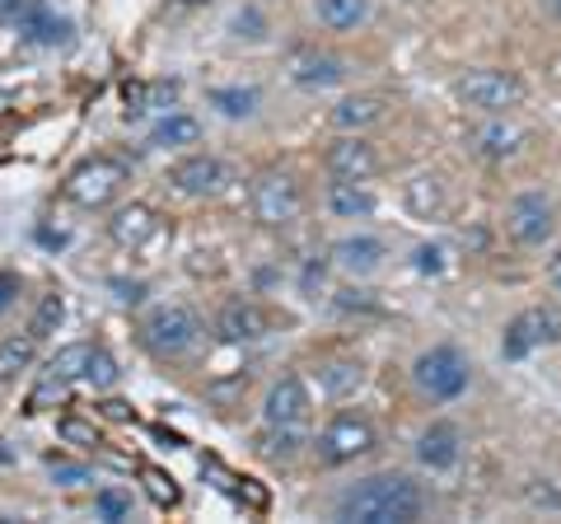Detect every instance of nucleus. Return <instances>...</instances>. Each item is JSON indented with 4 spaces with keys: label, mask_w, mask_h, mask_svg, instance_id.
Returning a JSON list of instances; mask_svg holds the SVG:
<instances>
[{
    "label": "nucleus",
    "mask_w": 561,
    "mask_h": 524,
    "mask_svg": "<svg viewBox=\"0 0 561 524\" xmlns=\"http://www.w3.org/2000/svg\"><path fill=\"white\" fill-rule=\"evenodd\" d=\"M426 515V492L408 474H375L337 497V520L346 524H412Z\"/></svg>",
    "instance_id": "obj_1"
},
{
    "label": "nucleus",
    "mask_w": 561,
    "mask_h": 524,
    "mask_svg": "<svg viewBox=\"0 0 561 524\" xmlns=\"http://www.w3.org/2000/svg\"><path fill=\"white\" fill-rule=\"evenodd\" d=\"M249 206H253V220L267 225V230H286V225L300 220L305 212V192L300 179L290 169H262L253 187H249Z\"/></svg>",
    "instance_id": "obj_2"
},
{
    "label": "nucleus",
    "mask_w": 561,
    "mask_h": 524,
    "mask_svg": "<svg viewBox=\"0 0 561 524\" xmlns=\"http://www.w3.org/2000/svg\"><path fill=\"white\" fill-rule=\"evenodd\" d=\"M140 342L160 361H179L202 342V319L187 305H160L140 319Z\"/></svg>",
    "instance_id": "obj_3"
},
{
    "label": "nucleus",
    "mask_w": 561,
    "mask_h": 524,
    "mask_svg": "<svg viewBox=\"0 0 561 524\" xmlns=\"http://www.w3.org/2000/svg\"><path fill=\"white\" fill-rule=\"evenodd\" d=\"M122 187H127V164L113 160V155H94V160H84L80 169L66 173L61 197L70 206H80V212H99V206H108Z\"/></svg>",
    "instance_id": "obj_4"
},
{
    "label": "nucleus",
    "mask_w": 561,
    "mask_h": 524,
    "mask_svg": "<svg viewBox=\"0 0 561 524\" xmlns=\"http://www.w3.org/2000/svg\"><path fill=\"white\" fill-rule=\"evenodd\" d=\"M412 379H416L421 394L435 398V403H454V398L468 389L472 365H468V356L459 352V346H431L426 356H416Z\"/></svg>",
    "instance_id": "obj_5"
},
{
    "label": "nucleus",
    "mask_w": 561,
    "mask_h": 524,
    "mask_svg": "<svg viewBox=\"0 0 561 524\" xmlns=\"http://www.w3.org/2000/svg\"><path fill=\"white\" fill-rule=\"evenodd\" d=\"M463 109H478L486 117H501L511 113L515 103L524 99V80L515 71H468L459 84H454Z\"/></svg>",
    "instance_id": "obj_6"
},
{
    "label": "nucleus",
    "mask_w": 561,
    "mask_h": 524,
    "mask_svg": "<svg viewBox=\"0 0 561 524\" xmlns=\"http://www.w3.org/2000/svg\"><path fill=\"white\" fill-rule=\"evenodd\" d=\"M375 449V426L370 417H356V412H337L332 422L319 431V459L323 464H351L360 454Z\"/></svg>",
    "instance_id": "obj_7"
},
{
    "label": "nucleus",
    "mask_w": 561,
    "mask_h": 524,
    "mask_svg": "<svg viewBox=\"0 0 561 524\" xmlns=\"http://www.w3.org/2000/svg\"><path fill=\"white\" fill-rule=\"evenodd\" d=\"M557 333H561V319H557V314L542 309V305H534V309H524V314H515V319H511L501 352H505V361H524V356H534L538 346H552Z\"/></svg>",
    "instance_id": "obj_8"
},
{
    "label": "nucleus",
    "mask_w": 561,
    "mask_h": 524,
    "mask_svg": "<svg viewBox=\"0 0 561 524\" xmlns=\"http://www.w3.org/2000/svg\"><path fill=\"white\" fill-rule=\"evenodd\" d=\"M505 230H511L519 243H529V249L548 243L552 230H557L552 197H542V192H519V197L511 202V212H505Z\"/></svg>",
    "instance_id": "obj_9"
},
{
    "label": "nucleus",
    "mask_w": 561,
    "mask_h": 524,
    "mask_svg": "<svg viewBox=\"0 0 561 524\" xmlns=\"http://www.w3.org/2000/svg\"><path fill=\"white\" fill-rule=\"evenodd\" d=\"M323 164H328L332 179H370V173H379V155L360 132H342L337 141L328 146Z\"/></svg>",
    "instance_id": "obj_10"
},
{
    "label": "nucleus",
    "mask_w": 561,
    "mask_h": 524,
    "mask_svg": "<svg viewBox=\"0 0 561 524\" xmlns=\"http://www.w3.org/2000/svg\"><path fill=\"white\" fill-rule=\"evenodd\" d=\"M225 179H230V169H225L216 155H187V160L169 169V183L179 187L183 197H216Z\"/></svg>",
    "instance_id": "obj_11"
},
{
    "label": "nucleus",
    "mask_w": 561,
    "mask_h": 524,
    "mask_svg": "<svg viewBox=\"0 0 561 524\" xmlns=\"http://www.w3.org/2000/svg\"><path fill=\"white\" fill-rule=\"evenodd\" d=\"M262 422L267 426H305L309 422V389L300 375H286L272 384L267 403H262Z\"/></svg>",
    "instance_id": "obj_12"
},
{
    "label": "nucleus",
    "mask_w": 561,
    "mask_h": 524,
    "mask_svg": "<svg viewBox=\"0 0 561 524\" xmlns=\"http://www.w3.org/2000/svg\"><path fill=\"white\" fill-rule=\"evenodd\" d=\"M290 80L300 90H332V84L346 80V61L319 47H300V52H290Z\"/></svg>",
    "instance_id": "obj_13"
},
{
    "label": "nucleus",
    "mask_w": 561,
    "mask_h": 524,
    "mask_svg": "<svg viewBox=\"0 0 561 524\" xmlns=\"http://www.w3.org/2000/svg\"><path fill=\"white\" fill-rule=\"evenodd\" d=\"M160 235V216L150 212L146 202H127V206H117V212L108 216V239L117 243V249H146V243Z\"/></svg>",
    "instance_id": "obj_14"
},
{
    "label": "nucleus",
    "mask_w": 561,
    "mask_h": 524,
    "mask_svg": "<svg viewBox=\"0 0 561 524\" xmlns=\"http://www.w3.org/2000/svg\"><path fill=\"white\" fill-rule=\"evenodd\" d=\"M416 459L426 464L431 474H449V468L463 459V431L454 422H431L416 441Z\"/></svg>",
    "instance_id": "obj_15"
},
{
    "label": "nucleus",
    "mask_w": 561,
    "mask_h": 524,
    "mask_svg": "<svg viewBox=\"0 0 561 524\" xmlns=\"http://www.w3.org/2000/svg\"><path fill=\"white\" fill-rule=\"evenodd\" d=\"M216 333L225 342H257V338H267L272 333V319H267V309L253 305V300H230L220 314H216Z\"/></svg>",
    "instance_id": "obj_16"
},
{
    "label": "nucleus",
    "mask_w": 561,
    "mask_h": 524,
    "mask_svg": "<svg viewBox=\"0 0 561 524\" xmlns=\"http://www.w3.org/2000/svg\"><path fill=\"white\" fill-rule=\"evenodd\" d=\"M468 146H472V155H482V160H511V155H519V146H524V132L511 127V122H501V117H491L482 127L468 132Z\"/></svg>",
    "instance_id": "obj_17"
},
{
    "label": "nucleus",
    "mask_w": 561,
    "mask_h": 524,
    "mask_svg": "<svg viewBox=\"0 0 561 524\" xmlns=\"http://www.w3.org/2000/svg\"><path fill=\"white\" fill-rule=\"evenodd\" d=\"M127 99V117H146V113H169L179 103V80H136L122 90Z\"/></svg>",
    "instance_id": "obj_18"
},
{
    "label": "nucleus",
    "mask_w": 561,
    "mask_h": 524,
    "mask_svg": "<svg viewBox=\"0 0 561 524\" xmlns=\"http://www.w3.org/2000/svg\"><path fill=\"white\" fill-rule=\"evenodd\" d=\"M328 212L337 220H365L375 216V192L365 187V179H337L328 187Z\"/></svg>",
    "instance_id": "obj_19"
},
{
    "label": "nucleus",
    "mask_w": 561,
    "mask_h": 524,
    "mask_svg": "<svg viewBox=\"0 0 561 524\" xmlns=\"http://www.w3.org/2000/svg\"><path fill=\"white\" fill-rule=\"evenodd\" d=\"M332 262H337L342 272H351V276H365V272H375L379 262H383V243L375 235L337 239V243H332Z\"/></svg>",
    "instance_id": "obj_20"
},
{
    "label": "nucleus",
    "mask_w": 561,
    "mask_h": 524,
    "mask_svg": "<svg viewBox=\"0 0 561 524\" xmlns=\"http://www.w3.org/2000/svg\"><path fill=\"white\" fill-rule=\"evenodd\" d=\"M375 122H383V99L379 94H351L332 109V127L337 132H365V127H375Z\"/></svg>",
    "instance_id": "obj_21"
},
{
    "label": "nucleus",
    "mask_w": 561,
    "mask_h": 524,
    "mask_svg": "<svg viewBox=\"0 0 561 524\" xmlns=\"http://www.w3.org/2000/svg\"><path fill=\"white\" fill-rule=\"evenodd\" d=\"M313 14L319 24L332 33H351L370 20V0H313Z\"/></svg>",
    "instance_id": "obj_22"
},
{
    "label": "nucleus",
    "mask_w": 561,
    "mask_h": 524,
    "mask_svg": "<svg viewBox=\"0 0 561 524\" xmlns=\"http://www.w3.org/2000/svg\"><path fill=\"white\" fill-rule=\"evenodd\" d=\"M20 33H24L28 43H38V47H61V43H70V24H66V20H51V10L43 5V0H33V10L24 14Z\"/></svg>",
    "instance_id": "obj_23"
},
{
    "label": "nucleus",
    "mask_w": 561,
    "mask_h": 524,
    "mask_svg": "<svg viewBox=\"0 0 561 524\" xmlns=\"http://www.w3.org/2000/svg\"><path fill=\"white\" fill-rule=\"evenodd\" d=\"M197 141H202V122L187 117V113H169L160 127L150 132L154 150H179V146H197Z\"/></svg>",
    "instance_id": "obj_24"
},
{
    "label": "nucleus",
    "mask_w": 561,
    "mask_h": 524,
    "mask_svg": "<svg viewBox=\"0 0 561 524\" xmlns=\"http://www.w3.org/2000/svg\"><path fill=\"white\" fill-rule=\"evenodd\" d=\"M402 197H408V212H412V216L431 220V216L445 206V183H440V173H416Z\"/></svg>",
    "instance_id": "obj_25"
},
{
    "label": "nucleus",
    "mask_w": 561,
    "mask_h": 524,
    "mask_svg": "<svg viewBox=\"0 0 561 524\" xmlns=\"http://www.w3.org/2000/svg\"><path fill=\"white\" fill-rule=\"evenodd\" d=\"M319 384H323V394H332V398H351L365 384V365L351 361V356H337V361H328L319 371Z\"/></svg>",
    "instance_id": "obj_26"
},
{
    "label": "nucleus",
    "mask_w": 561,
    "mask_h": 524,
    "mask_svg": "<svg viewBox=\"0 0 561 524\" xmlns=\"http://www.w3.org/2000/svg\"><path fill=\"white\" fill-rule=\"evenodd\" d=\"M33 356H38V338H33V333L0 342V384H5V379H20L28 365H33Z\"/></svg>",
    "instance_id": "obj_27"
},
{
    "label": "nucleus",
    "mask_w": 561,
    "mask_h": 524,
    "mask_svg": "<svg viewBox=\"0 0 561 524\" xmlns=\"http://www.w3.org/2000/svg\"><path fill=\"white\" fill-rule=\"evenodd\" d=\"M210 109H220L225 117H253L257 90L253 84H220V90H210Z\"/></svg>",
    "instance_id": "obj_28"
},
{
    "label": "nucleus",
    "mask_w": 561,
    "mask_h": 524,
    "mask_svg": "<svg viewBox=\"0 0 561 524\" xmlns=\"http://www.w3.org/2000/svg\"><path fill=\"white\" fill-rule=\"evenodd\" d=\"M90 352H94V342L61 346V352L47 361V375H51V379H61V384H70V379H84V371H90Z\"/></svg>",
    "instance_id": "obj_29"
},
{
    "label": "nucleus",
    "mask_w": 561,
    "mask_h": 524,
    "mask_svg": "<svg viewBox=\"0 0 561 524\" xmlns=\"http://www.w3.org/2000/svg\"><path fill=\"white\" fill-rule=\"evenodd\" d=\"M61 319H66V300H61L57 291H51V295H43V300H38V314H33L28 333L43 342L47 333H57V328H61Z\"/></svg>",
    "instance_id": "obj_30"
},
{
    "label": "nucleus",
    "mask_w": 561,
    "mask_h": 524,
    "mask_svg": "<svg viewBox=\"0 0 561 524\" xmlns=\"http://www.w3.org/2000/svg\"><path fill=\"white\" fill-rule=\"evenodd\" d=\"M300 445H305V426H267V435H262V454H272V459H290Z\"/></svg>",
    "instance_id": "obj_31"
},
{
    "label": "nucleus",
    "mask_w": 561,
    "mask_h": 524,
    "mask_svg": "<svg viewBox=\"0 0 561 524\" xmlns=\"http://www.w3.org/2000/svg\"><path fill=\"white\" fill-rule=\"evenodd\" d=\"M94 515H99V520H108V524L131 520V497L122 492V487H103V492L94 497Z\"/></svg>",
    "instance_id": "obj_32"
},
{
    "label": "nucleus",
    "mask_w": 561,
    "mask_h": 524,
    "mask_svg": "<svg viewBox=\"0 0 561 524\" xmlns=\"http://www.w3.org/2000/svg\"><path fill=\"white\" fill-rule=\"evenodd\" d=\"M84 384H94V389H113V384H117V361L103 352V346H94V352H90V371H84Z\"/></svg>",
    "instance_id": "obj_33"
},
{
    "label": "nucleus",
    "mask_w": 561,
    "mask_h": 524,
    "mask_svg": "<svg viewBox=\"0 0 561 524\" xmlns=\"http://www.w3.org/2000/svg\"><path fill=\"white\" fill-rule=\"evenodd\" d=\"M47 474L57 478L61 487H80V482H90V468H84V464H70V459H51V464H47Z\"/></svg>",
    "instance_id": "obj_34"
},
{
    "label": "nucleus",
    "mask_w": 561,
    "mask_h": 524,
    "mask_svg": "<svg viewBox=\"0 0 561 524\" xmlns=\"http://www.w3.org/2000/svg\"><path fill=\"white\" fill-rule=\"evenodd\" d=\"M524 497H529V505H542V511H561V492H557V487H552L548 478H534V482H529V492H524Z\"/></svg>",
    "instance_id": "obj_35"
},
{
    "label": "nucleus",
    "mask_w": 561,
    "mask_h": 524,
    "mask_svg": "<svg viewBox=\"0 0 561 524\" xmlns=\"http://www.w3.org/2000/svg\"><path fill=\"white\" fill-rule=\"evenodd\" d=\"M146 487H150V497L160 501V505H173V501H179V487H173V478H164L160 468H146Z\"/></svg>",
    "instance_id": "obj_36"
},
{
    "label": "nucleus",
    "mask_w": 561,
    "mask_h": 524,
    "mask_svg": "<svg viewBox=\"0 0 561 524\" xmlns=\"http://www.w3.org/2000/svg\"><path fill=\"white\" fill-rule=\"evenodd\" d=\"M61 441H70V445H99V431L90 422H76V417H66V422H61Z\"/></svg>",
    "instance_id": "obj_37"
},
{
    "label": "nucleus",
    "mask_w": 561,
    "mask_h": 524,
    "mask_svg": "<svg viewBox=\"0 0 561 524\" xmlns=\"http://www.w3.org/2000/svg\"><path fill=\"white\" fill-rule=\"evenodd\" d=\"M28 10H33V0H0V24H5V29H20Z\"/></svg>",
    "instance_id": "obj_38"
},
{
    "label": "nucleus",
    "mask_w": 561,
    "mask_h": 524,
    "mask_svg": "<svg viewBox=\"0 0 561 524\" xmlns=\"http://www.w3.org/2000/svg\"><path fill=\"white\" fill-rule=\"evenodd\" d=\"M440 258H445L440 249H431V243H421V249H416V272H440V267H445Z\"/></svg>",
    "instance_id": "obj_39"
},
{
    "label": "nucleus",
    "mask_w": 561,
    "mask_h": 524,
    "mask_svg": "<svg viewBox=\"0 0 561 524\" xmlns=\"http://www.w3.org/2000/svg\"><path fill=\"white\" fill-rule=\"evenodd\" d=\"M14 295H20V276H14V272H0V309H10Z\"/></svg>",
    "instance_id": "obj_40"
},
{
    "label": "nucleus",
    "mask_w": 561,
    "mask_h": 524,
    "mask_svg": "<svg viewBox=\"0 0 561 524\" xmlns=\"http://www.w3.org/2000/svg\"><path fill=\"white\" fill-rule=\"evenodd\" d=\"M548 282H552V291L561 295V249L552 253V262H548Z\"/></svg>",
    "instance_id": "obj_41"
},
{
    "label": "nucleus",
    "mask_w": 561,
    "mask_h": 524,
    "mask_svg": "<svg viewBox=\"0 0 561 524\" xmlns=\"http://www.w3.org/2000/svg\"><path fill=\"white\" fill-rule=\"evenodd\" d=\"M103 412L117 417V422H122V417H131V412H127V403H103Z\"/></svg>",
    "instance_id": "obj_42"
},
{
    "label": "nucleus",
    "mask_w": 561,
    "mask_h": 524,
    "mask_svg": "<svg viewBox=\"0 0 561 524\" xmlns=\"http://www.w3.org/2000/svg\"><path fill=\"white\" fill-rule=\"evenodd\" d=\"M542 5H548V14H557V20H561V0H542Z\"/></svg>",
    "instance_id": "obj_43"
},
{
    "label": "nucleus",
    "mask_w": 561,
    "mask_h": 524,
    "mask_svg": "<svg viewBox=\"0 0 561 524\" xmlns=\"http://www.w3.org/2000/svg\"><path fill=\"white\" fill-rule=\"evenodd\" d=\"M183 5H202V0H183Z\"/></svg>",
    "instance_id": "obj_44"
}]
</instances>
